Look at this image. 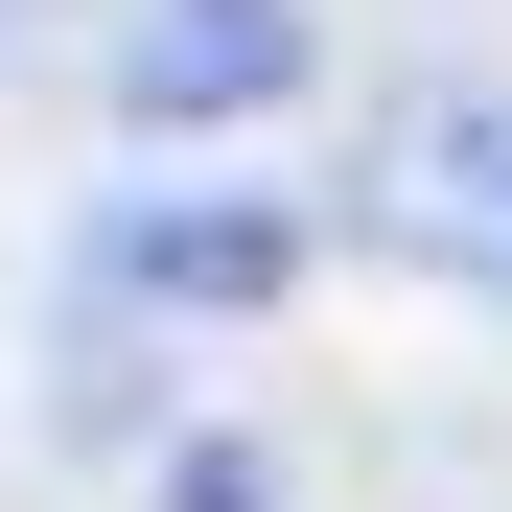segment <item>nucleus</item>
<instances>
[{
  "label": "nucleus",
  "mask_w": 512,
  "mask_h": 512,
  "mask_svg": "<svg viewBox=\"0 0 512 512\" xmlns=\"http://www.w3.org/2000/svg\"><path fill=\"white\" fill-rule=\"evenodd\" d=\"M303 70H326L303 0H140V24H117V117L140 140H256Z\"/></svg>",
  "instance_id": "f257e3e1"
},
{
  "label": "nucleus",
  "mask_w": 512,
  "mask_h": 512,
  "mask_svg": "<svg viewBox=\"0 0 512 512\" xmlns=\"http://www.w3.org/2000/svg\"><path fill=\"white\" fill-rule=\"evenodd\" d=\"M303 256H326V233H303L280 187H140V210L94 233V280H117L140 326H256V303L303 280Z\"/></svg>",
  "instance_id": "f03ea898"
},
{
  "label": "nucleus",
  "mask_w": 512,
  "mask_h": 512,
  "mask_svg": "<svg viewBox=\"0 0 512 512\" xmlns=\"http://www.w3.org/2000/svg\"><path fill=\"white\" fill-rule=\"evenodd\" d=\"M163 512H280V443H233V419H163Z\"/></svg>",
  "instance_id": "7ed1b4c3"
},
{
  "label": "nucleus",
  "mask_w": 512,
  "mask_h": 512,
  "mask_svg": "<svg viewBox=\"0 0 512 512\" xmlns=\"http://www.w3.org/2000/svg\"><path fill=\"white\" fill-rule=\"evenodd\" d=\"M489 256H512V163H489Z\"/></svg>",
  "instance_id": "20e7f679"
}]
</instances>
